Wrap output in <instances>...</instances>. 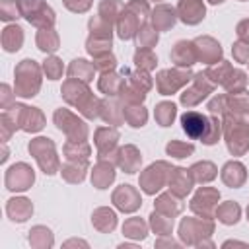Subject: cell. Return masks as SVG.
I'll list each match as a JSON object with an SVG mask.
<instances>
[{
  "instance_id": "24",
  "label": "cell",
  "mask_w": 249,
  "mask_h": 249,
  "mask_svg": "<svg viewBox=\"0 0 249 249\" xmlns=\"http://www.w3.org/2000/svg\"><path fill=\"white\" fill-rule=\"evenodd\" d=\"M115 179V167L107 160H99L91 171V183L97 189H107Z\"/></svg>"
},
{
  "instance_id": "9",
  "label": "cell",
  "mask_w": 249,
  "mask_h": 249,
  "mask_svg": "<svg viewBox=\"0 0 249 249\" xmlns=\"http://www.w3.org/2000/svg\"><path fill=\"white\" fill-rule=\"evenodd\" d=\"M54 124L68 136V140H86L88 138V126L82 119H78L68 109L54 111Z\"/></svg>"
},
{
  "instance_id": "21",
  "label": "cell",
  "mask_w": 249,
  "mask_h": 249,
  "mask_svg": "<svg viewBox=\"0 0 249 249\" xmlns=\"http://www.w3.org/2000/svg\"><path fill=\"white\" fill-rule=\"evenodd\" d=\"M115 163L124 169V173H134L142 163V156L134 146H124L115 154Z\"/></svg>"
},
{
  "instance_id": "8",
  "label": "cell",
  "mask_w": 249,
  "mask_h": 249,
  "mask_svg": "<svg viewBox=\"0 0 249 249\" xmlns=\"http://www.w3.org/2000/svg\"><path fill=\"white\" fill-rule=\"evenodd\" d=\"M171 165L165 163V161H156L152 163L148 169L142 171L140 175V187L146 195H156L169 179V173H171Z\"/></svg>"
},
{
  "instance_id": "31",
  "label": "cell",
  "mask_w": 249,
  "mask_h": 249,
  "mask_svg": "<svg viewBox=\"0 0 249 249\" xmlns=\"http://www.w3.org/2000/svg\"><path fill=\"white\" fill-rule=\"evenodd\" d=\"M181 208H183V206H181V202H179V196H175L173 193L160 195L158 200H156V210L161 212V214H165V216H169V218L177 216V214L181 212Z\"/></svg>"
},
{
  "instance_id": "42",
  "label": "cell",
  "mask_w": 249,
  "mask_h": 249,
  "mask_svg": "<svg viewBox=\"0 0 249 249\" xmlns=\"http://www.w3.org/2000/svg\"><path fill=\"white\" fill-rule=\"evenodd\" d=\"M228 109L231 115H243L249 111V91L228 93Z\"/></svg>"
},
{
  "instance_id": "59",
  "label": "cell",
  "mask_w": 249,
  "mask_h": 249,
  "mask_svg": "<svg viewBox=\"0 0 249 249\" xmlns=\"http://www.w3.org/2000/svg\"><path fill=\"white\" fill-rule=\"evenodd\" d=\"M2 93H4V103H2V107H6V101H8V97H10V88H8V86H2Z\"/></svg>"
},
{
  "instance_id": "1",
  "label": "cell",
  "mask_w": 249,
  "mask_h": 249,
  "mask_svg": "<svg viewBox=\"0 0 249 249\" xmlns=\"http://www.w3.org/2000/svg\"><path fill=\"white\" fill-rule=\"evenodd\" d=\"M60 91H62L64 101L70 103V105H74L84 117H88V119L99 117L101 101L89 91V88H88L86 82L68 78V80L62 84V89H60Z\"/></svg>"
},
{
  "instance_id": "6",
  "label": "cell",
  "mask_w": 249,
  "mask_h": 249,
  "mask_svg": "<svg viewBox=\"0 0 249 249\" xmlns=\"http://www.w3.org/2000/svg\"><path fill=\"white\" fill-rule=\"evenodd\" d=\"M29 152L31 156L37 160L39 167L43 169V173L53 175L58 169V158H56V148L54 142L51 138H35L29 142Z\"/></svg>"
},
{
  "instance_id": "30",
  "label": "cell",
  "mask_w": 249,
  "mask_h": 249,
  "mask_svg": "<svg viewBox=\"0 0 249 249\" xmlns=\"http://www.w3.org/2000/svg\"><path fill=\"white\" fill-rule=\"evenodd\" d=\"M89 146L86 140H68L64 144V156L68 161H88Z\"/></svg>"
},
{
  "instance_id": "47",
  "label": "cell",
  "mask_w": 249,
  "mask_h": 249,
  "mask_svg": "<svg viewBox=\"0 0 249 249\" xmlns=\"http://www.w3.org/2000/svg\"><path fill=\"white\" fill-rule=\"evenodd\" d=\"M134 64H136L140 70L150 72V70L156 68L158 58H156V54L152 53V49H138V51L134 53Z\"/></svg>"
},
{
  "instance_id": "23",
  "label": "cell",
  "mask_w": 249,
  "mask_h": 249,
  "mask_svg": "<svg viewBox=\"0 0 249 249\" xmlns=\"http://www.w3.org/2000/svg\"><path fill=\"white\" fill-rule=\"evenodd\" d=\"M245 177H247L245 165L239 163V161H228V163L222 167V181H224L228 187H231V189L241 187V185L245 183Z\"/></svg>"
},
{
  "instance_id": "62",
  "label": "cell",
  "mask_w": 249,
  "mask_h": 249,
  "mask_svg": "<svg viewBox=\"0 0 249 249\" xmlns=\"http://www.w3.org/2000/svg\"><path fill=\"white\" fill-rule=\"evenodd\" d=\"M241 2H243V0H241Z\"/></svg>"
},
{
  "instance_id": "57",
  "label": "cell",
  "mask_w": 249,
  "mask_h": 249,
  "mask_svg": "<svg viewBox=\"0 0 249 249\" xmlns=\"http://www.w3.org/2000/svg\"><path fill=\"white\" fill-rule=\"evenodd\" d=\"M235 31H237V37H239V41H245V43H249V19H243V21H239Z\"/></svg>"
},
{
  "instance_id": "39",
  "label": "cell",
  "mask_w": 249,
  "mask_h": 249,
  "mask_svg": "<svg viewBox=\"0 0 249 249\" xmlns=\"http://www.w3.org/2000/svg\"><path fill=\"white\" fill-rule=\"evenodd\" d=\"M86 167H88V161H68L66 165H62L60 173L68 183H80L86 177Z\"/></svg>"
},
{
  "instance_id": "10",
  "label": "cell",
  "mask_w": 249,
  "mask_h": 249,
  "mask_svg": "<svg viewBox=\"0 0 249 249\" xmlns=\"http://www.w3.org/2000/svg\"><path fill=\"white\" fill-rule=\"evenodd\" d=\"M212 230H214V224L210 222V218H183L179 226V235L185 243L196 245L198 243L196 237L210 235Z\"/></svg>"
},
{
  "instance_id": "33",
  "label": "cell",
  "mask_w": 249,
  "mask_h": 249,
  "mask_svg": "<svg viewBox=\"0 0 249 249\" xmlns=\"http://www.w3.org/2000/svg\"><path fill=\"white\" fill-rule=\"evenodd\" d=\"M123 113H124V121L130 126H134V128L144 126L146 121H148V113H146V109L140 103H128V105H124Z\"/></svg>"
},
{
  "instance_id": "29",
  "label": "cell",
  "mask_w": 249,
  "mask_h": 249,
  "mask_svg": "<svg viewBox=\"0 0 249 249\" xmlns=\"http://www.w3.org/2000/svg\"><path fill=\"white\" fill-rule=\"evenodd\" d=\"M231 72H233V68H231V64H230V62H226V60L214 62V64H210V66L204 70L206 78H208L214 86H224Z\"/></svg>"
},
{
  "instance_id": "56",
  "label": "cell",
  "mask_w": 249,
  "mask_h": 249,
  "mask_svg": "<svg viewBox=\"0 0 249 249\" xmlns=\"http://www.w3.org/2000/svg\"><path fill=\"white\" fill-rule=\"evenodd\" d=\"M64 6L70 10V12H86L91 8V0H64Z\"/></svg>"
},
{
  "instance_id": "25",
  "label": "cell",
  "mask_w": 249,
  "mask_h": 249,
  "mask_svg": "<svg viewBox=\"0 0 249 249\" xmlns=\"http://www.w3.org/2000/svg\"><path fill=\"white\" fill-rule=\"evenodd\" d=\"M95 72H97V70H95L93 62H88V60H84V58H76V60H72V64L68 66V76L74 78V80L86 82V84H89V82L93 80V74H95Z\"/></svg>"
},
{
  "instance_id": "37",
  "label": "cell",
  "mask_w": 249,
  "mask_h": 249,
  "mask_svg": "<svg viewBox=\"0 0 249 249\" xmlns=\"http://www.w3.org/2000/svg\"><path fill=\"white\" fill-rule=\"evenodd\" d=\"M239 214H241V208H239L235 202H231V200H228V202L216 206V218H218L222 224H226V226L237 224Z\"/></svg>"
},
{
  "instance_id": "12",
  "label": "cell",
  "mask_w": 249,
  "mask_h": 249,
  "mask_svg": "<svg viewBox=\"0 0 249 249\" xmlns=\"http://www.w3.org/2000/svg\"><path fill=\"white\" fill-rule=\"evenodd\" d=\"M220 200V193L212 187H202L196 191V195L191 200V210L196 212L200 218H212L216 216V206Z\"/></svg>"
},
{
  "instance_id": "43",
  "label": "cell",
  "mask_w": 249,
  "mask_h": 249,
  "mask_svg": "<svg viewBox=\"0 0 249 249\" xmlns=\"http://www.w3.org/2000/svg\"><path fill=\"white\" fill-rule=\"evenodd\" d=\"M136 41H138V49H152L158 43V29L150 23H144L140 27V31L136 33Z\"/></svg>"
},
{
  "instance_id": "45",
  "label": "cell",
  "mask_w": 249,
  "mask_h": 249,
  "mask_svg": "<svg viewBox=\"0 0 249 249\" xmlns=\"http://www.w3.org/2000/svg\"><path fill=\"white\" fill-rule=\"evenodd\" d=\"M123 74L128 76V84H130V86L138 88V89L144 91V93L152 88V78L146 74V70H140V68H138V72H130L128 68H123Z\"/></svg>"
},
{
  "instance_id": "60",
  "label": "cell",
  "mask_w": 249,
  "mask_h": 249,
  "mask_svg": "<svg viewBox=\"0 0 249 249\" xmlns=\"http://www.w3.org/2000/svg\"><path fill=\"white\" fill-rule=\"evenodd\" d=\"M208 2H210V4H222L224 0H208Z\"/></svg>"
},
{
  "instance_id": "50",
  "label": "cell",
  "mask_w": 249,
  "mask_h": 249,
  "mask_svg": "<svg viewBox=\"0 0 249 249\" xmlns=\"http://www.w3.org/2000/svg\"><path fill=\"white\" fill-rule=\"evenodd\" d=\"M93 66H95L97 72L105 74V72H111L117 66V58L113 56L111 51H107V53H101V54H95L93 56Z\"/></svg>"
},
{
  "instance_id": "19",
  "label": "cell",
  "mask_w": 249,
  "mask_h": 249,
  "mask_svg": "<svg viewBox=\"0 0 249 249\" xmlns=\"http://www.w3.org/2000/svg\"><path fill=\"white\" fill-rule=\"evenodd\" d=\"M195 45H196L198 60H202L206 64H214V62L222 60V47H220V43L216 39H212V37H198V39H195Z\"/></svg>"
},
{
  "instance_id": "32",
  "label": "cell",
  "mask_w": 249,
  "mask_h": 249,
  "mask_svg": "<svg viewBox=\"0 0 249 249\" xmlns=\"http://www.w3.org/2000/svg\"><path fill=\"white\" fill-rule=\"evenodd\" d=\"M123 86H124V78H119L113 70L101 74V78H99V89H101L103 93H107L109 97L119 95L121 89H123Z\"/></svg>"
},
{
  "instance_id": "3",
  "label": "cell",
  "mask_w": 249,
  "mask_h": 249,
  "mask_svg": "<svg viewBox=\"0 0 249 249\" xmlns=\"http://www.w3.org/2000/svg\"><path fill=\"white\" fill-rule=\"evenodd\" d=\"M41 88V66L31 60L25 58L16 66V84H14V91L19 97H33L37 95Z\"/></svg>"
},
{
  "instance_id": "36",
  "label": "cell",
  "mask_w": 249,
  "mask_h": 249,
  "mask_svg": "<svg viewBox=\"0 0 249 249\" xmlns=\"http://www.w3.org/2000/svg\"><path fill=\"white\" fill-rule=\"evenodd\" d=\"M60 41H58V35L53 27H45V29H39L37 33V47L43 51V53H54L58 49Z\"/></svg>"
},
{
  "instance_id": "49",
  "label": "cell",
  "mask_w": 249,
  "mask_h": 249,
  "mask_svg": "<svg viewBox=\"0 0 249 249\" xmlns=\"http://www.w3.org/2000/svg\"><path fill=\"white\" fill-rule=\"evenodd\" d=\"M165 152L171 158H187V156H191L195 152V146L191 142L187 144V142H181V140H171L165 146Z\"/></svg>"
},
{
  "instance_id": "16",
  "label": "cell",
  "mask_w": 249,
  "mask_h": 249,
  "mask_svg": "<svg viewBox=\"0 0 249 249\" xmlns=\"http://www.w3.org/2000/svg\"><path fill=\"white\" fill-rule=\"evenodd\" d=\"M193 183H195V179H193L191 171L185 169V167H173L171 173H169V179H167V185H169L171 193L179 198H183L191 193Z\"/></svg>"
},
{
  "instance_id": "34",
  "label": "cell",
  "mask_w": 249,
  "mask_h": 249,
  "mask_svg": "<svg viewBox=\"0 0 249 249\" xmlns=\"http://www.w3.org/2000/svg\"><path fill=\"white\" fill-rule=\"evenodd\" d=\"M123 8H124V4L121 2V0H101V4H99V18L101 19H105L107 23H117V19H119V16H121V12H123Z\"/></svg>"
},
{
  "instance_id": "2",
  "label": "cell",
  "mask_w": 249,
  "mask_h": 249,
  "mask_svg": "<svg viewBox=\"0 0 249 249\" xmlns=\"http://www.w3.org/2000/svg\"><path fill=\"white\" fill-rule=\"evenodd\" d=\"M150 14V6L146 0H132L128 2L119 19H117V35L126 41V39H132L136 37V33L140 31V27L146 23V18Z\"/></svg>"
},
{
  "instance_id": "14",
  "label": "cell",
  "mask_w": 249,
  "mask_h": 249,
  "mask_svg": "<svg viewBox=\"0 0 249 249\" xmlns=\"http://www.w3.org/2000/svg\"><path fill=\"white\" fill-rule=\"evenodd\" d=\"M208 124H210V117L198 111H187L181 115V126L191 140H198V138L202 140V136L208 130Z\"/></svg>"
},
{
  "instance_id": "51",
  "label": "cell",
  "mask_w": 249,
  "mask_h": 249,
  "mask_svg": "<svg viewBox=\"0 0 249 249\" xmlns=\"http://www.w3.org/2000/svg\"><path fill=\"white\" fill-rule=\"evenodd\" d=\"M220 134H222V123L218 121V117H216V115H212V117H210L208 130H206V134L202 136V144H206V146L216 144V142L220 140Z\"/></svg>"
},
{
  "instance_id": "48",
  "label": "cell",
  "mask_w": 249,
  "mask_h": 249,
  "mask_svg": "<svg viewBox=\"0 0 249 249\" xmlns=\"http://www.w3.org/2000/svg\"><path fill=\"white\" fill-rule=\"evenodd\" d=\"M245 86H247V74L243 70H233L230 74V78L226 80L224 88L228 93H239V91H245Z\"/></svg>"
},
{
  "instance_id": "27",
  "label": "cell",
  "mask_w": 249,
  "mask_h": 249,
  "mask_svg": "<svg viewBox=\"0 0 249 249\" xmlns=\"http://www.w3.org/2000/svg\"><path fill=\"white\" fill-rule=\"evenodd\" d=\"M99 117H101L105 123L113 124V126H119V124L124 121V113H123L121 105H119L115 99H105V101H101Z\"/></svg>"
},
{
  "instance_id": "20",
  "label": "cell",
  "mask_w": 249,
  "mask_h": 249,
  "mask_svg": "<svg viewBox=\"0 0 249 249\" xmlns=\"http://www.w3.org/2000/svg\"><path fill=\"white\" fill-rule=\"evenodd\" d=\"M117 140H119L117 128L101 126V128L95 130V146H97V152H99V160H107L109 158V154L117 146Z\"/></svg>"
},
{
  "instance_id": "40",
  "label": "cell",
  "mask_w": 249,
  "mask_h": 249,
  "mask_svg": "<svg viewBox=\"0 0 249 249\" xmlns=\"http://www.w3.org/2000/svg\"><path fill=\"white\" fill-rule=\"evenodd\" d=\"M189 171H191V175L196 183H208L216 177V165L212 161H198Z\"/></svg>"
},
{
  "instance_id": "17",
  "label": "cell",
  "mask_w": 249,
  "mask_h": 249,
  "mask_svg": "<svg viewBox=\"0 0 249 249\" xmlns=\"http://www.w3.org/2000/svg\"><path fill=\"white\" fill-rule=\"evenodd\" d=\"M113 202H115V206H117L119 210H123V212H134V210L140 206L142 198H140V193H138L132 185H121V187L113 193Z\"/></svg>"
},
{
  "instance_id": "53",
  "label": "cell",
  "mask_w": 249,
  "mask_h": 249,
  "mask_svg": "<svg viewBox=\"0 0 249 249\" xmlns=\"http://www.w3.org/2000/svg\"><path fill=\"white\" fill-rule=\"evenodd\" d=\"M0 14H2L0 18L4 21H10V19H16L18 16H21L16 0H0Z\"/></svg>"
},
{
  "instance_id": "52",
  "label": "cell",
  "mask_w": 249,
  "mask_h": 249,
  "mask_svg": "<svg viewBox=\"0 0 249 249\" xmlns=\"http://www.w3.org/2000/svg\"><path fill=\"white\" fill-rule=\"evenodd\" d=\"M43 70H45L49 80H58L62 76V60L56 56H49L43 64Z\"/></svg>"
},
{
  "instance_id": "26",
  "label": "cell",
  "mask_w": 249,
  "mask_h": 249,
  "mask_svg": "<svg viewBox=\"0 0 249 249\" xmlns=\"http://www.w3.org/2000/svg\"><path fill=\"white\" fill-rule=\"evenodd\" d=\"M6 212L14 222H25L33 214V204L27 198H12L8 200Z\"/></svg>"
},
{
  "instance_id": "18",
  "label": "cell",
  "mask_w": 249,
  "mask_h": 249,
  "mask_svg": "<svg viewBox=\"0 0 249 249\" xmlns=\"http://www.w3.org/2000/svg\"><path fill=\"white\" fill-rule=\"evenodd\" d=\"M171 60L179 68H189L198 60L195 41H177L171 51Z\"/></svg>"
},
{
  "instance_id": "38",
  "label": "cell",
  "mask_w": 249,
  "mask_h": 249,
  "mask_svg": "<svg viewBox=\"0 0 249 249\" xmlns=\"http://www.w3.org/2000/svg\"><path fill=\"white\" fill-rule=\"evenodd\" d=\"M93 226L99 230V231H113V228L117 226V216L113 210L109 208H97L93 212Z\"/></svg>"
},
{
  "instance_id": "54",
  "label": "cell",
  "mask_w": 249,
  "mask_h": 249,
  "mask_svg": "<svg viewBox=\"0 0 249 249\" xmlns=\"http://www.w3.org/2000/svg\"><path fill=\"white\" fill-rule=\"evenodd\" d=\"M208 111H210V115H226V113H230V109H228V93L226 95H216V97H212L210 101H208Z\"/></svg>"
},
{
  "instance_id": "58",
  "label": "cell",
  "mask_w": 249,
  "mask_h": 249,
  "mask_svg": "<svg viewBox=\"0 0 249 249\" xmlns=\"http://www.w3.org/2000/svg\"><path fill=\"white\" fill-rule=\"evenodd\" d=\"M235 117H237L239 124L243 126V130L249 134V111H247V113H243V115H235Z\"/></svg>"
},
{
  "instance_id": "7",
  "label": "cell",
  "mask_w": 249,
  "mask_h": 249,
  "mask_svg": "<svg viewBox=\"0 0 249 249\" xmlns=\"http://www.w3.org/2000/svg\"><path fill=\"white\" fill-rule=\"evenodd\" d=\"M193 72L189 68H169V70H161L156 76V88L161 95H171L175 93L179 88H183L185 84H189L193 80Z\"/></svg>"
},
{
  "instance_id": "61",
  "label": "cell",
  "mask_w": 249,
  "mask_h": 249,
  "mask_svg": "<svg viewBox=\"0 0 249 249\" xmlns=\"http://www.w3.org/2000/svg\"><path fill=\"white\" fill-rule=\"evenodd\" d=\"M247 220H249V206H247Z\"/></svg>"
},
{
  "instance_id": "55",
  "label": "cell",
  "mask_w": 249,
  "mask_h": 249,
  "mask_svg": "<svg viewBox=\"0 0 249 249\" xmlns=\"http://www.w3.org/2000/svg\"><path fill=\"white\" fill-rule=\"evenodd\" d=\"M231 53H233V60H235V62H241V64L249 62V43H245V41L233 43Z\"/></svg>"
},
{
  "instance_id": "4",
  "label": "cell",
  "mask_w": 249,
  "mask_h": 249,
  "mask_svg": "<svg viewBox=\"0 0 249 249\" xmlns=\"http://www.w3.org/2000/svg\"><path fill=\"white\" fill-rule=\"evenodd\" d=\"M224 138H226V146L233 156H243L249 150V134L243 130V126L239 124L237 117L231 113L224 115Z\"/></svg>"
},
{
  "instance_id": "44",
  "label": "cell",
  "mask_w": 249,
  "mask_h": 249,
  "mask_svg": "<svg viewBox=\"0 0 249 249\" xmlns=\"http://www.w3.org/2000/svg\"><path fill=\"white\" fill-rule=\"evenodd\" d=\"M150 226H152V230H154L156 233H160V235H169V233H171V228H173V218H169V216H165V214L154 210L152 216H150Z\"/></svg>"
},
{
  "instance_id": "13",
  "label": "cell",
  "mask_w": 249,
  "mask_h": 249,
  "mask_svg": "<svg viewBox=\"0 0 249 249\" xmlns=\"http://www.w3.org/2000/svg\"><path fill=\"white\" fill-rule=\"evenodd\" d=\"M35 181V173L27 163H14L6 171V187L14 193L27 191Z\"/></svg>"
},
{
  "instance_id": "22",
  "label": "cell",
  "mask_w": 249,
  "mask_h": 249,
  "mask_svg": "<svg viewBox=\"0 0 249 249\" xmlns=\"http://www.w3.org/2000/svg\"><path fill=\"white\" fill-rule=\"evenodd\" d=\"M177 21V10H173L171 6L167 4H160L152 10V25L158 29V31H165V29H171Z\"/></svg>"
},
{
  "instance_id": "46",
  "label": "cell",
  "mask_w": 249,
  "mask_h": 249,
  "mask_svg": "<svg viewBox=\"0 0 249 249\" xmlns=\"http://www.w3.org/2000/svg\"><path fill=\"white\" fill-rule=\"evenodd\" d=\"M123 231H124V235H128V237L144 239L146 233H148V226H146V222H142L140 218H128V220L124 222V226H123Z\"/></svg>"
},
{
  "instance_id": "5",
  "label": "cell",
  "mask_w": 249,
  "mask_h": 249,
  "mask_svg": "<svg viewBox=\"0 0 249 249\" xmlns=\"http://www.w3.org/2000/svg\"><path fill=\"white\" fill-rule=\"evenodd\" d=\"M18 6H19L21 16L29 23H33L35 27H39V29L53 27V23H54V12L47 6L45 0H18Z\"/></svg>"
},
{
  "instance_id": "28",
  "label": "cell",
  "mask_w": 249,
  "mask_h": 249,
  "mask_svg": "<svg viewBox=\"0 0 249 249\" xmlns=\"http://www.w3.org/2000/svg\"><path fill=\"white\" fill-rule=\"evenodd\" d=\"M23 43V29L19 25H6L2 31V47L6 53H16Z\"/></svg>"
},
{
  "instance_id": "11",
  "label": "cell",
  "mask_w": 249,
  "mask_h": 249,
  "mask_svg": "<svg viewBox=\"0 0 249 249\" xmlns=\"http://www.w3.org/2000/svg\"><path fill=\"white\" fill-rule=\"evenodd\" d=\"M212 89H214V84L206 78L204 72H198V74L193 76L191 88H187V89L181 93V103H183L185 107H195V105H198L202 99H206L208 93H212Z\"/></svg>"
},
{
  "instance_id": "35",
  "label": "cell",
  "mask_w": 249,
  "mask_h": 249,
  "mask_svg": "<svg viewBox=\"0 0 249 249\" xmlns=\"http://www.w3.org/2000/svg\"><path fill=\"white\" fill-rule=\"evenodd\" d=\"M45 126V117L37 107H25L23 113V121H21V128L27 132H37Z\"/></svg>"
},
{
  "instance_id": "15",
  "label": "cell",
  "mask_w": 249,
  "mask_h": 249,
  "mask_svg": "<svg viewBox=\"0 0 249 249\" xmlns=\"http://www.w3.org/2000/svg\"><path fill=\"white\" fill-rule=\"evenodd\" d=\"M206 8L202 0H179L177 4V18L187 25H196L204 19Z\"/></svg>"
},
{
  "instance_id": "41",
  "label": "cell",
  "mask_w": 249,
  "mask_h": 249,
  "mask_svg": "<svg viewBox=\"0 0 249 249\" xmlns=\"http://www.w3.org/2000/svg\"><path fill=\"white\" fill-rule=\"evenodd\" d=\"M175 115H177V107H175V103H171V101H161V103L156 105V113H154V117H156V121H158L160 126H169V124L173 123Z\"/></svg>"
}]
</instances>
